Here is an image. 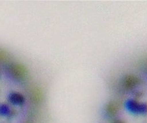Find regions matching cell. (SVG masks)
<instances>
[{"instance_id": "6da1fadb", "label": "cell", "mask_w": 147, "mask_h": 123, "mask_svg": "<svg viewBox=\"0 0 147 123\" xmlns=\"http://www.w3.org/2000/svg\"><path fill=\"white\" fill-rule=\"evenodd\" d=\"M11 72L12 75L15 77L18 78V79H22V78L26 76V69H25L24 66L21 65H16L14 64L12 66L11 68Z\"/></svg>"}, {"instance_id": "7a4b0ae2", "label": "cell", "mask_w": 147, "mask_h": 123, "mask_svg": "<svg viewBox=\"0 0 147 123\" xmlns=\"http://www.w3.org/2000/svg\"><path fill=\"white\" fill-rule=\"evenodd\" d=\"M12 99L13 100L14 103L16 104H21L24 102V98H23V97L18 94H14V95H12Z\"/></svg>"}]
</instances>
